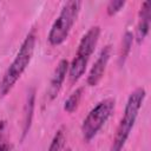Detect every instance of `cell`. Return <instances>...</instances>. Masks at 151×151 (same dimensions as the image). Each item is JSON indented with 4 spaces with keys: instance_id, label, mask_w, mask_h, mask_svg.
<instances>
[{
    "instance_id": "obj_1",
    "label": "cell",
    "mask_w": 151,
    "mask_h": 151,
    "mask_svg": "<svg viewBox=\"0 0 151 151\" xmlns=\"http://www.w3.org/2000/svg\"><path fill=\"white\" fill-rule=\"evenodd\" d=\"M145 96H146V91L144 87H137L129 96L127 101L125 104L123 117L120 118V122L117 126L116 134L113 137L110 151H123L126 144V140L129 139L131 131L134 126V123L137 120V117L143 105V101L145 99Z\"/></svg>"
},
{
    "instance_id": "obj_2",
    "label": "cell",
    "mask_w": 151,
    "mask_h": 151,
    "mask_svg": "<svg viewBox=\"0 0 151 151\" xmlns=\"http://www.w3.org/2000/svg\"><path fill=\"white\" fill-rule=\"evenodd\" d=\"M35 42H37V37L34 32H29L25 40L22 41L15 58L13 59L12 64L8 66L6 70L1 81H0V97L7 96L11 90L14 87L17 81L20 79L25 70L28 67L33 54L35 50Z\"/></svg>"
},
{
    "instance_id": "obj_3",
    "label": "cell",
    "mask_w": 151,
    "mask_h": 151,
    "mask_svg": "<svg viewBox=\"0 0 151 151\" xmlns=\"http://www.w3.org/2000/svg\"><path fill=\"white\" fill-rule=\"evenodd\" d=\"M100 37V27L99 26H92L88 28V31L81 37L77 53L68 65V76L71 83L78 81L81 76L85 73L87 63L90 60V57L94 52V48L98 44Z\"/></svg>"
},
{
    "instance_id": "obj_4",
    "label": "cell",
    "mask_w": 151,
    "mask_h": 151,
    "mask_svg": "<svg viewBox=\"0 0 151 151\" xmlns=\"http://www.w3.org/2000/svg\"><path fill=\"white\" fill-rule=\"evenodd\" d=\"M81 1L78 0H71L67 1L54 22L51 26V29L48 32V41L53 46L61 45L68 37L77 18L80 12Z\"/></svg>"
},
{
    "instance_id": "obj_5",
    "label": "cell",
    "mask_w": 151,
    "mask_h": 151,
    "mask_svg": "<svg viewBox=\"0 0 151 151\" xmlns=\"http://www.w3.org/2000/svg\"><path fill=\"white\" fill-rule=\"evenodd\" d=\"M114 107L116 100L113 98H106L99 101L87 113L81 124V134L85 142H90L97 136L100 129L112 116Z\"/></svg>"
},
{
    "instance_id": "obj_6",
    "label": "cell",
    "mask_w": 151,
    "mask_h": 151,
    "mask_svg": "<svg viewBox=\"0 0 151 151\" xmlns=\"http://www.w3.org/2000/svg\"><path fill=\"white\" fill-rule=\"evenodd\" d=\"M111 51H112V48H111L110 45H106L100 51L97 60L94 61L93 66L91 67V70L88 72V76H87V79H86V83H87L88 86H96L101 80V78L105 73L106 66L109 64L110 57H111Z\"/></svg>"
},
{
    "instance_id": "obj_7",
    "label": "cell",
    "mask_w": 151,
    "mask_h": 151,
    "mask_svg": "<svg viewBox=\"0 0 151 151\" xmlns=\"http://www.w3.org/2000/svg\"><path fill=\"white\" fill-rule=\"evenodd\" d=\"M68 61L66 59H61L58 65L55 66L54 68V72L52 74V78H51V81H50V86H48V90H47V94H48V98L51 100H53L54 98H57L63 84H64V80L66 78V74L68 72Z\"/></svg>"
},
{
    "instance_id": "obj_8",
    "label": "cell",
    "mask_w": 151,
    "mask_h": 151,
    "mask_svg": "<svg viewBox=\"0 0 151 151\" xmlns=\"http://www.w3.org/2000/svg\"><path fill=\"white\" fill-rule=\"evenodd\" d=\"M150 21H151V2L144 1L140 6L138 22L136 27V40L138 44H142L150 31Z\"/></svg>"
},
{
    "instance_id": "obj_9",
    "label": "cell",
    "mask_w": 151,
    "mask_h": 151,
    "mask_svg": "<svg viewBox=\"0 0 151 151\" xmlns=\"http://www.w3.org/2000/svg\"><path fill=\"white\" fill-rule=\"evenodd\" d=\"M35 107V90L32 87L28 90L26 96V101L24 105V119H22V138L28 133L32 120H33V113Z\"/></svg>"
},
{
    "instance_id": "obj_10",
    "label": "cell",
    "mask_w": 151,
    "mask_h": 151,
    "mask_svg": "<svg viewBox=\"0 0 151 151\" xmlns=\"http://www.w3.org/2000/svg\"><path fill=\"white\" fill-rule=\"evenodd\" d=\"M134 35L132 34V32L127 31L125 32L124 37H123V41H122V47H120V53H119V63L120 65H123L126 60V58L130 54L131 47H132V42H133Z\"/></svg>"
},
{
    "instance_id": "obj_11",
    "label": "cell",
    "mask_w": 151,
    "mask_h": 151,
    "mask_svg": "<svg viewBox=\"0 0 151 151\" xmlns=\"http://www.w3.org/2000/svg\"><path fill=\"white\" fill-rule=\"evenodd\" d=\"M81 96H83V88L79 87L77 88L74 92H72L70 94V97L65 100L64 103V110L67 112V113H72L77 110L79 103H80V99H81Z\"/></svg>"
},
{
    "instance_id": "obj_12",
    "label": "cell",
    "mask_w": 151,
    "mask_h": 151,
    "mask_svg": "<svg viewBox=\"0 0 151 151\" xmlns=\"http://www.w3.org/2000/svg\"><path fill=\"white\" fill-rule=\"evenodd\" d=\"M0 151H13V146L8 138V126L6 120L0 122Z\"/></svg>"
},
{
    "instance_id": "obj_13",
    "label": "cell",
    "mask_w": 151,
    "mask_h": 151,
    "mask_svg": "<svg viewBox=\"0 0 151 151\" xmlns=\"http://www.w3.org/2000/svg\"><path fill=\"white\" fill-rule=\"evenodd\" d=\"M64 146H65V132L63 129H60L55 132L47 151H64Z\"/></svg>"
},
{
    "instance_id": "obj_14",
    "label": "cell",
    "mask_w": 151,
    "mask_h": 151,
    "mask_svg": "<svg viewBox=\"0 0 151 151\" xmlns=\"http://www.w3.org/2000/svg\"><path fill=\"white\" fill-rule=\"evenodd\" d=\"M124 6H125V1H123V0H112V1H110L107 4L106 12H107V14L110 17H112V15L117 14Z\"/></svg>"
},
{
    "instance_id": "obj_15",
    "label": "cell",
    "mask_w": 151,
    "mask_h": 151,
    "mask_svg": "<svg viewBox=\"0 0 151 151\" xmlns=\"http://www.w3.org/2000/svg\"><path fill=\"white\" fill-rule=\"evenodd\" d=\"M66 151H71V150H70V149H67V150H66Z\"/></svg>"
}]
</instances>
